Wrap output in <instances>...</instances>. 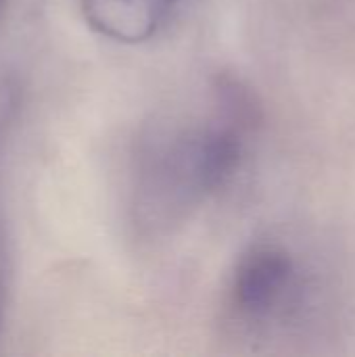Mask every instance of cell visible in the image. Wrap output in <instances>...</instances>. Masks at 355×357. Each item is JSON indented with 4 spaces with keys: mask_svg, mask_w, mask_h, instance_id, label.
<instances>
[{
    "mask_svg": "<svg viewBox=\"0 0 355 357\" xmlns=\"http://www.w3.org/2000/svg\"><path fill=\"white\" fill-rule=\"evenodd\" d=\"M13 107H15L13 96H8V92H2L0 94V337L4 328L8 289H10V243H8V224H6L4 195H2V159L8 140V128L13 123V113H15Z\"/></svg>",
    "mask_w": 355,
    "mask_h": 357,
    "instance_id": "obj_3",
    "label": "cell"
},
{
    "mask_svg": "<svg viewBox=\"0 0 355 357\" xmlns=\"http://www.w3.org/2000/svg\"><path fill=\"white\" fill-rule=\"evenodd\" d=\"M178 4L180 0H82V13L100 36L136 44L151 40Z\"/></svg>",
    "mask_w": 355,
    "mask_h": 357,
    "instance_id": "obj_2",
    "label": "cell"
},
{
    "mask_svg": "<svg viewBox=\"0 0 355 357\" xmlns=\"http://www.w3.org/2000/svg\"><path fill=\"white\" fill-rule=\"evenodd\" d=\"M295 261L278 247H257L234 276V305L253 320L276 314L295 289Z\"/></svg>",
    "mask_w": 355,
    "mask_h": 357,
    "instance_id": "obj_1",
    "label": "cell"
}]
</instances>
